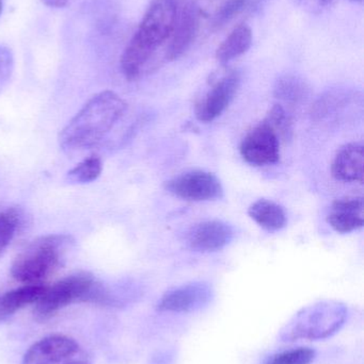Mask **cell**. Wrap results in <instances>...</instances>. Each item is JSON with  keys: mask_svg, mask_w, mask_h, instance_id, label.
I'll return each mask as SVG.
<instances>
[{"mask_svg": "<svg viewBox=\"0 0 364 364\" xmlns=\"http://www.w3.org/2000/svg\"><path fill=\"white\" fill-rule=\"evenodd\" d=\"M175 14V0H154L121 57L128 80H137L153 70L158 50L172 34Z\"/></svg>", "mask_w": 364, "mask_h": 364, "instance_id": "obj_1", "label": "cell"}, {"mask_svg": "<svg viewBox=\"0 0 364 364\" xmlns=\"http://www.w3.org/2000/svg\"><path fill=\"white\" fill-rule=\"evenodd\" d=\"M128 110V105L115 92L104 91L85 102L60 132L64 151L75 153L100 144Z\"/></svg>", "mask_w": 364, "mask_h": 364, "instance_id": "obj_2", "label": "cell"}, {"mask_svg": "<svg viewBox=\"0 0 364 364\" xmlns=\"http://www.w3.org/2000/svg\"><path fill=\"white\" fill-rule=\"evenodd\" d=\"M75 246L70 235H47L28 244L13 261L11 275L25 284H42L66 262Z\"/></svg>", "mask_w": 364, "mask_h": 364, "instance_id": "obj_3", "label": "cell"}, {"mask_svg": "<svg viewBox=\"0 0 364 364\" xmlns=\"http://www.w3.org/2000/svg\"><path fill=\"white\" fill-rule=\"evenodd\" d=\"M76 303L115 306L118 301L110 291L91 273L80 272L46 287L41 299L34 304V316L40 322L49 320L60 310Z\"/></svg>", "mask_w": 364, "mask_h": 364, "instance_id": "obj_4", "label": "cell"}, {"mask_svg": "<svg viewBox=\"0 0 364 364\" xmlns=\"http://www.w3.org/2000/svg\"><path fill=\"white\" fill-rule=\"evenodd\" d=\"M348 309L337 301H321L295 314L280 331L284 342L324 340L333 337L345 324Z\"/></svg>", "mask_w": 364, "mask_h": 364, "instance_id": "obj_5", "label": "cell"}, {"mask_svg": "<svg viewBox=\"0 0 364 364\" xmlns=\"http://www.w3.org/2000/svg\"><path fill=\"white\" fill-rule=\"evenodd\" d=\"M168 192L192 201L216 200L224 196V186L213 173L190 171L167 181Z\"/></svg>", "mask_w": 364, "mask_h": 364, "instance_id": "obj_6", "label": "cell"}, {"mask_svg": "<svg viewBox=\"0 0 364 364\" xmlns=\"http://www.w3.org/2000/svg\"><path fill=\"white\" fill-rule=\"evenodd\" d=\"M177 14L170 43L166 49V60L179 59L192 46L198 33L200 11L196 0H175Z\"/></svg>", "mask_w": 364, "mask_h": 364, "instance_id": "obj_7", "label": "cell"}, {"mask_svg": "<svg viewBox=\"0 0 364 364\" xmlns=\"http://www.w3.org/2000/svg\"><path fill=\"white\" fill-rule=\"evenodd\" d=\"M280 143L277 134L262 122L246 134L239 151L243 159L251 166H271L279 161Z\"/></svg>", "mask_w": 364, "mask_h": 364, "instance_id": "obj_8", "label": "cell"}, {"mask_svg": "<svg viewBox=\"0 0 364 364\" xmlns=\"http://www.w3.org/2000/svg\"><path fill=\"white\" fill-rule=\"evenodd\" d=\"M214 292L207 282H192L169 291L157 304L158 311L189 314L207 307Z\"/></svg>", "mask_w": 364, "mask_h": 364, "instance_id": "obj_9", "label": "cell"}, {"mask_svg": "<svg viewBox=\"0 0 364 364\" xmlns=\"http://www.w3.org/2000/svg\"><path fill=\"white\" fill-rule=\"evenodd\" d=\"M241 85L239 73H230L218 80L207 95L197 104V119L203 123H211L219 117L234 100Z\"/></svg>", "mask_w": 364, "mask_h": 364, "instance_id": "obj_10", "label": "cell"}, {"mask_svg": "<svg viewBox=\"0 0 364 364\" xmlns=\"http://www.w3.org/2000/svg\"><path fill=\"white\" fill-rule=\"evenodd\" d=\"M79 350L74 339L64 335L43 338L28 348L21 364H59Z\"/></svg>", "mask_w": 364, "mask_h": 364, "instance_id": "obj_11", "label": "cell"}, {"mask_svg": "<svg viewBox=\"0 0 364 364\" xmlns=\"http://www.w3.org/2000/svg\"><path fill=\"white\" fill-rule=\"evenodd\" d=\"M233 229L222 220H204L188 235V243L197 252H211L226 247L233 239Z\"/></svg>", "mask_w": 364, "mask_h": 364, "instance_id": "obj_12", "label": "cell"}, {"mask_svg": "<svg viewBox=\"0 0 364 364\" xmlns=\"http://www.w3.org/2000/svg\"><path fill=\"white\" fill-rule=\"evenodd\" d=\"M329 226L339 233H350L363 228L364 200L363 197H353L336 200L327 215Z\"/></svg>", "mask_w": 364, "mask_h": 364, "instance_id": "obj_13", "label": "cell"}, {"mask_svg": "<svg viewBox=\"0 0 364 364\" xmlns=\"http://www.w3.org/2000/svg\"><path fill=\"white\" fill-rule=\"evenodd\" d=\"M331 173L337 181L359 182L364 177V147L359 143H350L338 151L331 166Z\"/></svg>", "mask_w": 364, "mask_h": 364, "instance_id": "obj_14", "label": "cell"}, {"mask_svg": "<svg viewBox=\"0 0 364 364\" xmlns=\"http://www.w3.org/2000/svg\"><path fill=\"white\" fill-rule=\"evenodd\" d=\"M46 290L43 284H25L21 288L0 294V322L8 320L17 311L34 305Z\"/></svg>", "mask_w": 364, "mask_h": 364, "instance_id": "obj_15", "label": "cell"}, {"mask_svg": "<svg viewBox=\"0 0 364 364\" xmlns=\"http://www.w3.org/2000/svg\"><path fill=\"white\" fill-rule=\"evenodd\" d=\"M248 215L267 231L281 230L288 223L284 208L269 199L254 201L248 209Z\"/></svg>", "mask_w": 364, "mask_h": 364, "instance_id": "obj_16", "label": "cell"}, {"mask_svg": "<svg viewBox=\"0 0 364 364\" xmlns=\"http://www.w3.org/2000/svg\"><path fill=\"white\" fill-rule=\"evenodd\" d=\"M252 45V31L248 26L235 28L218 48L216 58L222 64H227L243 55Z\"/></svg>", "mask_w": 364, "mask_h": 364, "instance_id": "obj_17", "label": "cell"}, {"mask_svg": "<svg viewBox=\"0 0 364 364\" xmlns=\"http://www.w3.org/2000/svg\"><path fill=\"white\" fill-rule=\"evenodd\" d=\"M308 87L303 79L294 75L280 77L275 85V96L288 104H298L305 100Z\"/></svg>", "mask_w": 364, "mask_h": 364, "instance_id": "obj_18", "label": "cell"}, {"mask_svg": "<svg viewBox=\"0 0 364 364\" xmlns=\"http://www.w3.org/2000/svg\"><path fill=\"white\" fill-rule=\"evenodd\" d=\"M103 164L100 158L92 156L77 164L66 174L70 183L85 184L95 181L102 174Z\"/></svg>", "mask_w": 364, "mask_h": 364, "instance_id": "obj_19", "label": "cell"}, {"mask_svg": "<svg viewBox=\"0 0 364 364\" xmlns=\"http://www.w3.org/2000/svg\"><path fill=\"white\" fill-rule=\"evenodd\" d=\"M21 214L19 210L9 208L0 211V257L6 252L19 231Z\"/></svg>", "mask_w": 364, "mask_h": 364, "instance_id": "obj_20", "label": "cell"}, {"mask_svg": "<svg viewBox=\"0 0 364 364\" xmlns=\"http://www.w3.org/2000/svg\"><path fill=\"white\" fill-rule=\"evenodd\" d=\"M279 136L280 141H286L292 134V122L286 109L281 105H274L264 121Z\"/></svg>", "mask_w": 364, "mask_h": 364, "instance_id": "obj_21", "label": "cell"}, {"mask_svg": "<svg viewBox=\"0 0 364 364\" xmlns=\"http://www.w3.org/2000/svg\"><path fill=\"white\" fill-rule=\"evenodd\" d=\"M316 355V350L310 348H294L267 357L264 364H311Z\"/></svg>", "mask_w": 364, "mask_h": 364, "instance_id": "obj_22", "label": "cell"}, {"mask_svg": "<svg viewBox=\"0 0 364 364\" xmlns=\"http://www.w3.org/2000/svg\"><path fill=\"white\" fill-rule=\"evenodd\" d=\"M250 1L251 0H226L216 12L215 17H214V26L220 28L226 25L241 11L245 10Z\"/></svg>", "mask_w": 364, "mask_h": 364, "instance_id": "obj_23", "label": "cell"}, {"mask_svg": "<svg viewBox=\"0 0 364 364\" xmlns=\"http://www.w3.org/2000/svg\"><path fill=\"white\" fill-rule=\"evenodd\" d=\"M14 68V58L8 47L0 46V93L8 85Z\"/></svg>", "mask_w": 364, "mask_h": 364, "instance_id": "obj_24", "label": "cell"}, {"mask_svg": "<svg viewBox=\"0 0 364 364\" xmlns=\"http://www.w3.org/2000/svg\"><path fill=\"white\" fill-rule=\"evenodd\" d=\"M338 0H298L299 6L312 14H320L337 4Z\"/></svg>", "mask_w": 364, "mask_h": 364, "instance_id": "obj_25", "label": "cell"}, {"mask_svg": "<svg viewBox=\"0 0 364 364\" xmlns=\"http://www.w3.org/2000/svg\"><path fill=\"white\" fill-rule=\"evenodd\" d=\"M68 0H43L45 4L49 8L60 9L64 8Z\"/></svg>", "mask_w": 364, "mask_h": 364, "instance_id": "obj_26", "label": "cell"}, {"mask_svg": "<svg viewBox=\"0 0 364 364\" xmlns=\"http://www.w3.org/2000/svg\"><path fill=\"white\" fill-rule=\"evenodd\" d=\"M2 10H4V0H0V15H1Z\"/></svg>", "mask_w": 364, "mask_h": 364, "instance_id": "obj_27", "label": "cell"}, {"mask_svg": "<svg viewBox=\"0 0 364 364\" xmlns=\"http://www.w3.org/2000/svg\"><path fill=\"white\" fill-rule=\"evenodd\" d=\"M66 364H88L85 363H83V361H72V363H68Z\"/></svg>", "mask_w": 364, "mask_h": 364, "instance_id": "obj_28", "label": "cell"}, {"mask_svg": "<svg viewBox=\"0 0 364 364\" xmlns=\"http://www.w3.org/2000/svg\"><path fill=\"white\" fill-rule=\"evenodd\" d=\"M350 1H354V2H360V4H361V2H363V0H350Z\"/></svg>", "mask_w": 364, "mask_h": 364, "instance_id": "obj_29", "label": "cell"}]
</instances>
